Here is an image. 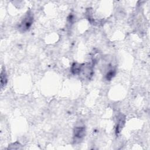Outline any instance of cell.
<instances>
[{
    "mask_svg": "<svg viewBox=\"0 0 150 150\" xmlns=\"http://www.w3.org/2000/svg\"><path fill=\"white\" fill-rule=\"evenodd\" d=\"M85 135V128L84 127H77L74 130V141L81 140Z\"/></svg>",
    "mask_w": 150,
    "mask_h": 150,
    "instance_id": "cell-2",
    "label": "cell"
},
{
    "mask_svg": "<svg viewBox=\"0 0 150 150\" xmlns=\"http://www.w3.org/2000/svg\"><path fill=\"white\" fill-rule=\"evenodd\" d=\"M115 71L114 70H110L109 71L107 72L106 74V79L107 80H110L114 76Z\"/></svg>",
    "mask_w": 150,
    "mask_h": 150,
    "instance_id": "cell-4",
    "label": "cell"
},
{
    "mask_svg": "<svg viewBox=\"0 0 150 150\" xmlns=\"http://www.w3.org/2000/svg\"><path fill=\"white\" fill-rule=\"evenodd\" d=\"M7 82V77L6 74L5 72V70L4 69H2L1 73V87H3Z\"/></svg>",
    "mask_w": 150,
    "mask_h": 150,
    "instance_id": "cell-3",
    "label": "cell"
},
{
    "mask_svg": "<svg viewBox=\"0 0 150 150\" xmlns=\"http://www.w3.org/2000/svg\"><path fill=\"white\" fill-rule=\"evenodd\" d=\"M33 21V16L32 13L28 12L19 25V29L23 32L28 30L31 26Z\"/></svg>",
    "mask_w": 150,
    "mask_h": 150,
    "instance_id": "cell-1",
    "label": "cell"
}]
</instances>
